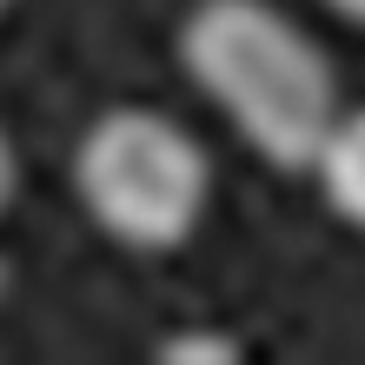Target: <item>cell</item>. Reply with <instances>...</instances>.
Wrapping results in <instances>:
<instances>
[{
  "label": "cell",
  "instance_id": "cell-7",
  "mask_svg": "<svg viewBox=\"0 0 365 365\" xmlns=\"http://www.w3.org/2000/svg\"><path fill=\"white\" fill-rule=\"evenodd\" d=\"M0 14H7V0H0Z\"/></svg>",
  "mask_w": 365,
  "mask_h": 365
},
{
  "label": "cell",
  "instance_id": "cell-8",
  "mask_svg": "<svg viewBox=\"0 0 365 365\" xmlns=\"http://www.w3.org/2000/svg\"><path fill=\"white\" fill-rule=\"evenodd\" d=\"M0 279H7V272H0Z\"/></svg>",
  "mask_w": 365,
  "mask_h": 365
},
{
  "label": "cell",
  "instance_id": "cell-4",
  "mask_svg": "<svg viewBox=\"0 0 365 365\" xmlns=\"http://www.w3.org/2000/svg\"><path fill=\"white\" fill-rule=\"evenodd\" d=\"M166 365H240L246 346L240 339H226V332H180V339H166L160 346Z\"/></svg>",
  "mask_w": 365,
  "mask_h": 365
},
{
  "label": "cell",
  "instance_id": "cell-3",
  "mask_svg": "<svg viewBox=\"0 0 365 365\" xmlns=\"http://www.w3.org/2000/svg\"><path fill=\"white\" fill-rule=\"evenodd\" d=\"M306 173L319 180V200H326L346 226L365 232V106H339L332 126L319 133Z\"/></svg>",
  "mask_w": 365,
  "mask_h": 365
},
{
  "label": "cell",
  "instance_id": "cell-6",
  "mask_svg": "<svg viewBox=\"0 0 365 365\" xmlns=\"http://www.w3.org/2000/svg\"><path fill=\"white\" fill-rule=\"evenodd\" d=\"M326 7H332L339 20H352V27H365V0H326Z\"/></svg>",
  "mask_w": 365,
  "mask_h": 365
},
{
  "label": "cell",
  "instance_id": "cell-5",
  "mask_svg": "<svg viewBox=\"0 0 365 365\" xmlns=\"http://www.w3.org/2000/svg\"><path fill=\"white\" fill-rule=\"evenodd\" d=\"M14 186H20V160H14V140H7V126H0V212H7Z\"/></svg>",
  "mask_w": 365,
  "mask_h": 365
},
{
  "label": "cell",
  "instance_id": "cell-1",
  "mask_svg": "<svg viewBox=\"0 0 365 365\" xmlns=\"http://www.w3.org/2000/svg\"><path fill=\"white\" fill-rule=\"evenodd\" d=\"M180 67L279 173H306L339 113L332 60L272 0H200L180 27Z\"/></svg>",
  "mask_w": 365,
  "mask_h": 365
},
{
  "label": "cell",
  "instance_id": "cell-2",
  "mask_svg": "<svg viewBox=\"0 0 365 365\" xmlns=\"http://www.w3.org/2000/svg\"><path fill=\"white\" fill-rule=\"evenodd\" d=\"M73 192L106 240L133 252H173L206 220L212 166L173 113L106 106L73 146Z\"/></svg>",
  "mask_w": 365,
  "mask_h": 365
}]
</instances>
